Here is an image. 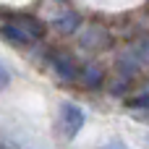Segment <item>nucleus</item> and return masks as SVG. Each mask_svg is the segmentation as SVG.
Returning a JSON list of instances; mask_svg holds the SVG:
<instances>
[{"label": "nucleus", "instance_id": "5", "mask_svg": "<svg viewBox=\"0 0 149 149\" xmlns=\"http://www.w3.org/2000/svg\"><path fill=\"white\" fill-rule=\"evenodd\" d=\"M10 21H13L18 29H24L34 42H37V39H42V37H45V31H47V29H45V24H42L39 18L29 16V13H16V16H10Z\"/></svg>", "mask_w": 149, "mask_h": 149}, {"label": "nucleus", "instance_id": "6", "mask_svg": "<svg viewBox=\"0 0 149 149\" xmlns=\"http://www.w3.org/2000/svg\"><path fill=\"white\" fill-rule=\"evenodd\" d=\"M0 37L5 39V42H10V45H18V47H29L34 39L24 31V29H18L13 21H8V24H3L0 26Z\"/></svg>", "mask_w": 149, "mask_h": 149}, {"label": "nucleus", "instance_id": "9", "mask_svg": "<svg viewBox=\"0 0 149 149\" xmlns=\"http://www.w3.org/2000/svg\"><path fill=\"white\" fill-rule=\"evenodd\" d=\"M128 107H141V110H149V89H147V92H141L139 97L128 100Z\"/></svg>", "mask_w": 149, "mask_h": 149}, {"label": "nucleus", "instance_id": "3", "mask_svg": "<svg viewBox=\"0 0 149 149\" xmlns=\"http://www.w3.org/2000/svg\"><path fill=\"white\" fill-rule=\"evenodd\" d=\"M79 42H81L84 50H107V47L113 45V37H110V31H107L105 26L92 24V26H86V29L79 34Z\"/></svg>", "mask_w": 149, "mask_h": 149}, {"label": "nucleus", "instance_id": "2", "mask_svg": "<svg viewBox=\"0 0 149 149\" xmlns=\"http://www.w3.org/2000/svg\"><path fill=\"white\" fill-rule=\"evenodd\" d=\"M50 68L60 76V79H65V81H79V73H81V68H79V63H76V58L73 55H68V52H50Z\"/></svg>", "mask_w": 149, "mask_h": 149}, {"label": "nucleus", "instance_id": "7", "mask_svg": "<svg viewBox=\"0 0 149 149\" xmlns=\"http://www.w3.org/2000/svg\"><path fill=\"white\" fill-rule=\"evenodd\" d=\"M102 79H105V73H102V68H100V65H94V63L84 65V68H81V73H79V81H81L86 89H100Z\"/></svg>", "mask_w": 149, "mask_h": 149}, {"label": "nucleus", "instance_id": "1", "mask_svg": "<svg viewBox=\"0 0 149 149\" xmlns=\"http://www.w3.org/2000/svg\"><path fill=\"white\" fill-rule=\"evenodd\" d=\"M147 65H149V34H144L123 50V55L118 58V73L134 76L139 68H147Z\"/></svg>", "mask_w": 149, "mask_h": 149}, {"label": "nucleus", "instance_id": "8", "mask_svg": "<svg viewBox=\"0 0 149 149\" xmlns=\"http://www.w3.org/2000/svg\"><path fill=\"white\" fill-rule=\"evenodd\" d=\"M52 24H55V29H58L60 34H73V31H79V24H81V18H79V13L68 10V13L58 16Z\"/></svg>", "mask_w": 149, "mask_h": 149}, {"label": "nucleus", "instance_id": "4", "mask_svg": "<svg viewBox=\"0 0 149 149\" xmlns=\"http://www.w3.org/2000/svg\"><path fill=\"white\" fill-rule=\"evenodd\" d=\"M84 126V110L73 102H63L60 105V128L68 139H73Z\"/></svg>", "mask_w": 149, "mask_h": 149}, {"label": "nucleus", "instance_id": "10", "mask_svg": "<svg viewBox=\"0 0 149 149\" xmlns=\"http://www.w3.org/2000/svg\"><path fill=\"white\" fill-rule=\"evenodd\" d=\"M8 84H10V73H8V68L0 63V89H5Z\"/></svg>", "mask_w": 149, "mask_h": 149}]
</instances>
